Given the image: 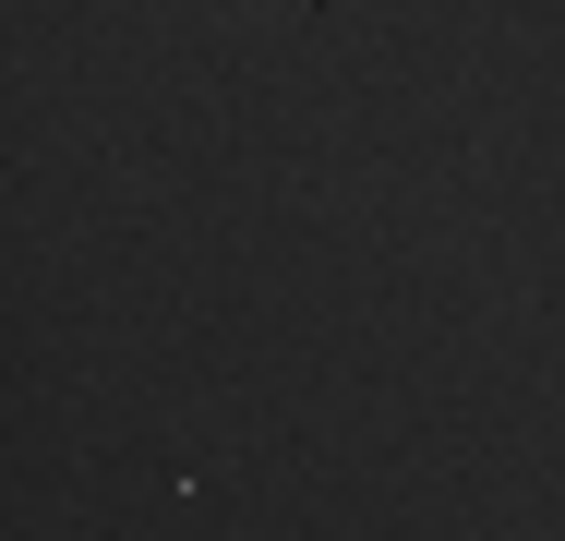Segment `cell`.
<instances>
[]
</instances>
